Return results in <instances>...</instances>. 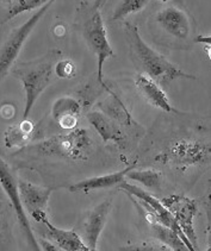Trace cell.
Wrapping results in <instances>:
<instances>
[{
  "label": "cell",
  "mask_w": 211,
  "mask_h": 251,
  "mask_svg": "<svg viewBox=\"0 0 211 251\" xmlns=\"http://www.w3.org/2000/svg\"><path fill=\"white\" fill-rule=\"evenodd\" d=\"M151 2V0H120L110 17L111 23L124 21L126 17L140 12Z\"/></svg>",
  "instance_id": "44dd1931"
},
{
  "label": "cell",
  "mask_w": 211,
  "mask_h": 251,
  "mask_svg": "<svg viewBox=\"0 0 211 251\" xmlns=\"http://www.w3.org/2000/svg\"><path fill=\"white\" fill-rule=\"evenodd\" d=\"M103 5V0H83L77 8L75 26L86 46L97 57V81L106 89V92H109L110 88L104 82L103 69L105 61L110 57H115V52L109 42L105 23L102 17Z\"/></svg>",
  "instance_id": "6da1fadb"
},
{
  "label": "cell",
  "mask_w": 211,
  "mask_h": 251,
  "mask_svg": "<svg viewBox=\"0 0 211 251\" xmlns=\"http://www.w3.org/2000/svg\"><path fill=\"white\" fill-rule=\"evenodd\" d=\"M37 243L39 245V249L41 250H48V251H59V247L55 243H53L52 241L49 239H44V238H39L37 241Z\"/></svg>",
  "instance_id": "484cf974"
},
{
  "label": "cell",
  "mask_w": 211,
  "mask_h": 251,
  "mask_svg": "<svg viewBox=\"0 0 211 251\" xmlns=\"http://www.w3.org/2000/svg\"><path fill=\"white\" fill-rule=\"evenodd\" d=\"M154 21L159 29L166 35L180 42H193V22L190 13L178 5H168L160 8L154 16Z\"/></svg>",
  "instance_id": "ba28073f"
},
{
  "label": "cell",
  "mask_w": 211,
  "mask_h": 251,
  "mask_svg": "<svg viewBox=\"0 0 211 251\" xmlns=\"http://www.w3.org/2000/svg\"><path fill=\"white\" fill-rule=\"evenodd\" d=\"M54 72L56 76L60 77V79H72L77 73V67L69 58H66V60L60 58L55 65Z\"/></svg>",
  "instance_id": "cb8c5ba5"
},
{
  "label": "cell",
  "mask_w": 211,
  "mask_h": 251,
  "mask_svg": "<svg viewBox=\"0 0 211 251\" xmlns=\"http://www.w3.org/2000/svg\"><path fill=\"white\" fill-rule=\"evenodd\" d=\"M131 168H135V163L133 166H129L124 169L120 170V172L85 178V180H81L70 186L69 191L73 192V193H91V192L99 191V189H106L111 188V187L120 186L124 181L128 170H130Z\"/></svg>",
  "instance_id": "e0dca14e"
},
{
  "label": "cell",
  "mask_w": 211,
  "mask_h": 251,
  "mask_svg": "<svg viewBox=\"0 0 211 251\" xmlns=\"http://www.w3.org/2000/svg\"><path fill=\"white\" fill-rule=\"evenodd\" d=\"M164 206L171 213L173 214L174 219L178 223L179 227L181 228L182 233L193 245L195 250L198 248V239H197L193 220L197 214V202L196 200L184 197V195L173 194L170 197L164 198L161 200Z\"/></svg>",
  "instance_id": "30bf717a"
},
{
  "label": "cell",
  "mask_w": 211,
  "mask_h": 251,
  "mask_svg": "<svg viewBox=\"0 0 211 251\" xmlns=\"http://www.w3.org/2000/svg\"><path fill=\"white\" fill-rule=\"evenodd\" d=\"M81 104L73 97H61L55 100L52 107V117L63 130H73L77 127L81 116Z\"/></svg>",
  "instance_id": "5bb4252c"
},
{
  "label": "cell",
  "mask_w": 211,
  "mask_h": 251,
  "mask_svg": "<svg viewBox=\"0 0 211 251\" xmlns=\"http://www.w3.org/2000/svg\"><path fill=\"white\" fill-rule=\"evenodd\" d=\"M108 93L110 94L109 98H106L104 101L98 104L102 112L109 116L111 119H114L115 122H117L120 125L122 124L131 126V125L136 124L131 113L129 112L126 106L123 104L122 99L112 89H110Z\"/></svg>",
  "instance_id": "d6986e66"
},
{
  "label": "cell",
  "mask_w": 211,
  "mask_h": 251,
  "mask_svg": "<svg viewBox=\"0 0 211 251\" xmlns=\"http://www.w3.org/2000/svg\"><path fill=\"white\" fill-rule=\"evenodd\" d=\"M121 250L125 251H161V250H170L166 245H164L161 242L156 239V242L148 241L145 243L135 244V245H128V247L121 248Z\"/></svg>",
  "instance_id": "d4e9b609"
},
{
  "label": "cell",
  "mask_w": 211,
  "mask_h": 251,
  "mask_svg": "<svg viewBox=\"0 0 211 251\" xmlns=\"http://www.w3.org/2000/svg\"><path fill=\"white\" fill-rule=\"evenodd\" d=\"M61 57V50L52 49L36 60L19 62L12 67L11 73L22 82L25 93L23 119L29 118L38 98L53 81L55 65Z\"/></svg>",
  "instance_id": "3957f363"
},
{
  "label": "cell",
  "mask_w": 211,
  "mask_h": 251,
  "mask_svg": "<svg viewBox=\"0 0 211 251\" xmlns=\"http://www.w3.org/2000/svg\"><path fill=\"white\" fill-rule=\"evenodd\" d=\"M120 188L122 189L123 192H125L128 195H130L131 198H136L141 205H142L143 207L147 208L149 216H151V218H153V222L160 223V224L165 225V226L172 228V230L176 231V232L179 235L180 238L182 239V242H184L185 245H186L187 250H191V251L195 250V248H193V245L191 244V242L188 241L186 236L182 233L181 228L179 227L178 223H177L176 219H174L173 214L165 207L164 203L161 202V200L156 199L155 197H153V195L148 193V192L145 191L143 188H141V187L131 185V183L125 182V181H123V182L121 183Z\"/></svg>",
  "instance_id": "52a82bcc"
},
{
  "label": "cell",
  "mask_w": 211,
  "mask_h": 251,
  "mask_svg": "<svg viewBox=\"0 0 211 251\" xmlns=\"http://www.w3.org/2000/svg\"><path fill=\"white\" fill-rule=\"evenodd\" d=\"M93 147L94 142L89 130L75 127L64 135H58L33 146H27L23 151L31 155L59 157L70 162H81L89 158Z\"/></svg>",
  "instance_id": "277c9868"
},
{
  "label": "cell",
  "mask_w": 211,
  "mask_h": 251,
  "mask_svg": "<svg viewBox=\"0 0 211 251\" xmlns=\"http://www.w3.org/2000/svg\"><path fill=\"white\" fill-rule=\"evenodd\" d=\"M211 144L208 139L182 137L160 151L154 161L176 169L203 166L210 162Z\"/></svg>",
  "instance_id": "5b68a950"
},
{
  "label": "cell",
  "mask_w": 211,
  "mask_h": 251,
  "mask_svg": "<svg viewBox=\"0 0 211 251\" xmlns=\"http://www.w3.org/2000/svg\"><path fill=\"white\" fill-rule=\"evenodd\" d=\"M39 223H42L46 227L47 238L58 245L60 250L89 251V248L84 243L77 230H62V228L56 227L48 220V216L42 218Z\"/></svg>",
  "instance_id": "2e32d148"
},
{
  "label": "cell",
  "mask_w": 211,
  "mask_h": 251,
  "mask_svg": "<svg viewBox=\"0 0 211 251\" xmlns=\"http://www.w3.org/2000/svg\"><path fill=\"white\" fill-rule=\"evenodd\" d=\"M111 206V199H105L104 201L98 203L95 207L87 213L85 220L79 228V236L81 237L84 243L87 245L89 250L97 249L98 239H99L100 233L103 232V228L106 224Z\"/></svg>",
  "instance_id": "8fae6325"
},
{
  "label": "cell",
  "mask_w": 211,
  "mask_h": 251,
  "mask_svg": "<svg viewBox=\"0 0 211 251\" xmlns=\"http://www.w3.org/2000/svg\"><path fill=\"white\" fill-rule=\"evenodd\" d=\"M36 132H37V127H36L35 123L29 121L28 118L23 119L21 123H16V124L11 125L5 131V146L7 148H25L33 141Z\"/></svg>",
  "instance_id": "ac0fdd59"
},
{
  "label": "cell",
  "mask_w": 211,
  "mask_h": 251,
  "mask_svg": "<svg viewBox=\"0 0 211 251\" xmlns=\"http://www.w3.org/2000/svg\"><path fill=\"white\" fill-rule=\"evenodd\" d=\"M18 188L22 203L28 213L31 214L36 211L47 212L48 202L53 192L52 188L36 186L24 180L18 181Z\"/></svg>",
  "instance_id": "9a60e30c"
},
{
  "label": "cell",
  "mask_w": 211,
  "mask_h": 251,
  "mask_svg": "<svg viewBox=\"0 0 211 251\" xmlns=\"http://www.w3.org/2000/svg\"><path fill=\"white\" fill-rule=\"evenodd\" d=\"M0 185H1L2 189H4L5 194H6L8 199H10L11 203H12L13 210L16 212L17 218H18V223L19 225H21L22 230L24 231L25 237H27L28 239V243H29V247L31 248L32 250H39L37 239L33 236L31 225H30V222L27 216V212H25L23 203H22L21 194H19L18 188V181H17L16 177L13 176V174L11 173L10 167H8L7 163L2 160L1 156H0Z\"/></svg>",
  "instance_id": "9c48e42d"
},
{
  "label": "cell",
  "mask_w": 211,
  "mask_h": 251,
  "mask_svg": "<svg viewBox=\"0 0 211 251\" xmlns=\"http://www.w3.org/2000/svg\"><path fill=\"white\" fill-rule=\"evenodd\" d=\"M159 1H161V2H167L168 0H159Z\"/></svg>",
  "instance_id": "4316f807"
},
{
  "label": "cell",
  "mask_w": 211,
  "mask_h": 251,
  "mask_svg": "<svg viewBox=\"0 0 211 251\" xmlns=\"http://www.w3.org/2000/svg\"><path fill=\"white\" fill-rule=\"evenodd\" d=\"M135 86H136L141 96L143 97V99L153 107L159 108V110L165 111L167 113H180L177 108H174L171 105L170 99L162 89L161 85L154 79H151V76H148L147 74L140 73L135 75Z\"/></svg>",
  "instance_id": "7c38bea8"
},
{
  "label": "cell",
  "mask_w": 211,
  "mask_h": 251,
  "mask_svg": "<svg viewBox=\"0 0 211 251\" xmlns=\"http://www.w3.org/2000/svg\"><path fill=\"white\" fill-rule=\"evenodd\" d=\"M54 1L55 0H49L47 4L39 7L27 22L0 36V82L10 73L33 27L41 21L42 17L46 15Z\"/></svg>",
  "instance_id": "8992f818"
},
{
  "label": "cell",
  "mask_w": 211,
  "mask_h": 251,
  "mask_svg": "<svg viewBox=\"0 0 211 251\" xmlns=\"http://www.w3.org/2000/svg\"><path fill=\"white\" fill-rule=\"evenodd\" d=\"M86 118L92 127L97 131L104 143L112 142L118 148L125 147V136L124 132L121 130L120 124L110 118L102 111H90L86 113Z\"/></svg>",
  "instance_id": "4fadbf2b"
},
{
  "label": "cell",
  "mask_w": 211,
  "mask_h": 251,
  "mask_svg": "<svg viewBox=\"0 0 211 251\" xmlns=\"http://www.w3.org/2000/svg\"><path fill=\"white\" fill-rule=\"evenodd\" d=\"M125 177L136 181L149 189H159L161 186V174L154 169L135 170L131 168L128 170Z\"/></svg>",
  "instance_id": "603a6c76"
},
{
  "label": "cell",
  "mask_w": 211,
  "mask_h": 251,
  "mask_svg": "<svg viewBox=\"0 0 211 251\" xmlns=\"http://www.w3.org/2000/svg\"><path fill=\"white\" fill-rule=\"evenodd\" d=\"M151 230L153 237H155L159 242L166 245L170 250L174 251H184L187 250L182 239L180 238L178 233L172 228L165 226L157 222H151Z\"/></svg>",
  "instance_id": "ffe728a7"
},
{
  "label": "cell",
  "mask_w": 211,
  "mask_h": 251,
  "mask_svg": "<svg viewBox=\"0 0 211 251\" xmlns=\"http://www.w3.org/2000/svg\"><path fill=\"white\" fill-rule=\"evenodd\" d=\"M126 41L129 50L134 61L140 66L142 72L155 80L160 85H167L177 79L196 80L195 75H191L168 61L164 55L148 46L141 37L136 25L131 23L124 24Z\"/></svg>",
  "instance_id": "7a4b0ae2"
},
{
  "label": "cell",
  "mask_w": 211,
  "mask_h": 251,
  "mask_svg": "<svg viewBox=\"0 0 211 251\" xmlns=\"http://www.w3.org/2000/svg\"><path fill=\"white\" fill-rule=\"evenodd\" d=\"M49 0H11L10 5L6 8V12L2 16V19L0 23L5 24L6 22L11 21L15 18L16 16L21 15V13L25 12V11L35 10V8H39L43 6L44 4Z\"/></svg>",
  "instance_id": "7402d4cb"
}]
</instances>
